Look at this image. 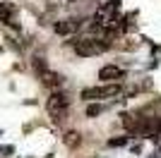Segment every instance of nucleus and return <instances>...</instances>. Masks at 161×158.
I'll return each instance as SVG.
<instances>
[{"instance_id": "1a4fd4ad", "label": "nucleus", "mask_w": 161, "mask_h": 158, "mask_svg": "<svg viewBox=\"0 0 161 158\" xmlns=\"http://www.w3.org/2000/svg\"><path fill=\"white\" fill-rule=\"evenodd\" d=\"M101 103H89L87 105V118H96V115H101Z\"/></svg>"}, {"instance_id": "20e7f679", "label": "nucleus", "mask_w": 161, "mask_h": 158, "mask_svg": "<svg viewBox=\"0 0 161 158\" xmlns=\"http://www.w3.org/2000/svg\"><path fill=\"white\" fill-rule=\"evenodd\" d=\"M99 79L106 84H120L125 79V70H120L118 65H103L99 70Z\"/></svg>"}, {"instance_id": "f03ea898", "label": "nucleus", "mask_w": 161, "mask_h": 158, "mask_svg": "<svg viewBox=\"0 0 161 158\" xmlns=\"http://www.w3.org/2000/svg\"><path fill=\"white\" fill-rule=\"evenodd\" d=\"M111 48V41H101V39H77L75 41V53L80 58H94L101 55Z\"/></svg>"}, {"instance_id": "7ed1b4c3", "label": "nucleus", "mask_w": 161, "mask_h": 158, "mask_svg": "<svg viewBox=\"0 0 161 158\" xmlns=\"http://www.w3.org/2000/svg\"><path fill=\"white\" fill-rule=\"evenodd\" d=\"M67 96L63 91H53L51 96H48V101H46V108H48V115L53 118V122L55 125H60L63 120H65V115H67Z\"/></svg>"}, {"instance_id": "9d476101", "label": "nucleus", "mask_w": 161, "mask_h": 158, "mask_svg": "<svg viewBox=\"0 0 161 158\" xmlns=\"http://www.w3.org/2000/svg\"><path fill=\"white\" fill-rule=\"evenodd\" d=\"M108 144H111V146H125V144H128V137H118V139H111Z\"/></svg>"}, {"instance_id": "423d86ee", "label": "nucleus", "mask_w": 161, "mask_h": 158, "mask_svg": "<svg viewBox=\"0 0 161 158\" xmlns=\"http://www.w3.org/2000/svg\"><path fill=\"white\" fill-rule=\"evenodd\" d=\"M41 82L46 86H51V89H55V86L63 84V77L58 72H51V70H46V72H41Z\"/></svg>"}, {"instance_id": "39448f33", "label": "nucleus", "mask_w": 161, "mask_h": 158, "mask_svg": "<svg viewBox=\"0 0 161 158\" xmlns=\"http://www.w3.org/2000/svg\"><path fill=\"white\" fill-rule=\"evenodd\" d=\"M82 22L84 19H65V22H55V34H60V36H67V34H72V31H77L82 26Z\"/></svg>"}, {"instance_id": "6e6552de", "label": "nucleus", "mask_w": 161, "mask_h": 158, "mask_svg": "<svg viewBox=\"0 0 161 158\" xmlns=\"http://www.w3.org/2000/svg\"><path fill=\"white\" fill-rule=\"evenodd\" d=\"M63 141H65L67 146H77L80 144V134H77V132H67L65 137H63Z\"/></svg>"}, {"instance_id": "f257e3e1", "label": "nucleus", "mask_w": 161, "mask_h": 158, "mask_svg": "<svg viewBox=\"0 0 161 158\" xmlns=\"http://www.w3.org/2000/svg\"><path fill=\"white\" fill-rule=\"evenodd\" d=\"M120 84H99V86H87L80 91V98L82 101H106V98H115L120 96Z\"/></svg>"}, {"instance_id": "0eeeda50", "label": "nucleus", "mask_w": 161, "mask_h": 158, "mask_svg": "<svg viewBox=\"0 0 161 158\" xmlns=\"http://www.w3.org/2000/svg\"><path fill=\"white\" fill-rule=\"evenodd\" d=\"M0 22L14 26V7L7 5V3H0Z\"/></svg>"}]
</instances>
